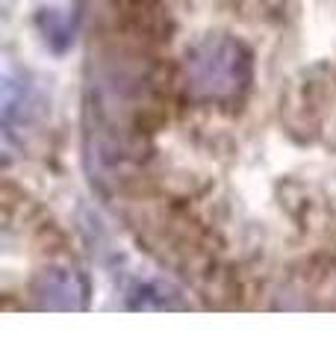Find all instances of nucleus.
I'll list each match as a JSON object with an SVG mask.
<instances>
[{
  "label": "nucleus",
  "mask_w": 336,
  "mask_h": 354,
  "mask_svg": "<svg viewBox=\"0 0 336 354\" xmlns=\"http://www.w3.org/2000/svg\"><path fill=\"white\" fill-rule=\"evenodd\" d=\"M115 24L139 44H165L171 36V18L162 0H112Z\"/></svg>",
  "instance_id": "1"
}]
</instances>
